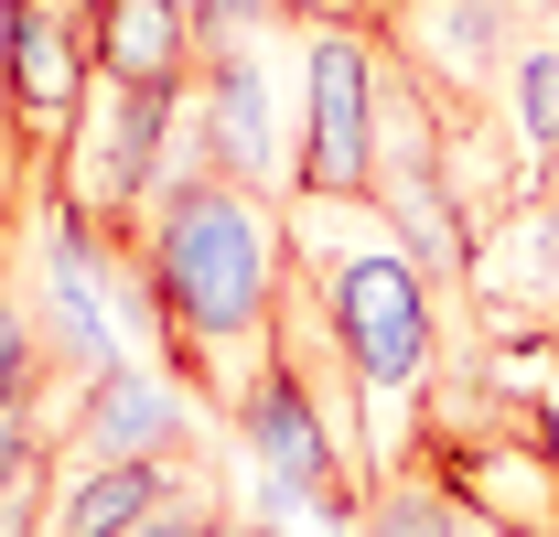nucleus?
Masks as SVG:
<instances>
[{
    "label": "nucleus",
    "instance_id": "f257e3e1",
    "mask_svg": "<svg viewBox=\"0 0 559 537\" xmlns=\"http://www.w3.org/2000/svg\"><path fill=\"white\" fill-rule=\"evenodd\" d=\"M119 248L140 259V290H151V355L226 419L237 387L259 377L280 290H290V194H259L183 151Z\"/></svg>",
    "mask_w": 559,
    "mask_h": 537
},
{
    "label": "nucleus",
    "instance_id": "f03ea898",
    "mask_svg": "<svg viewBox=\"0 0 559 537\" xmlns=\"http://www.w3.org/2000/svg\"><path fill=\"white\" fill-rule=\"evenodd\" d=\"M290 268L312 279L366 398H419L441 366V290L366 194H290Z\"/></svg>",
    "mask_w": 559,
    "mask_h": 537
},
{
    "label": "nucleus",
    "instance_id": "7ed1b4c3",
    "mask_svg": "<svg viewBox=\"0 0 559 537\" xmlns=\"http://www.w3.org/2000/svg\"><path fill=\"white\" fill-rule=\"evenodd\" d=\"M377 162V22H301L290 194H366Z\"/></svg>",
    "mask_w": 559,
    "mask_h": 537
},
{
    "label": "nucleus",
    "instance_id": "20e7f679",
    "mask_svg": "<svg viewBox=\"0 0 559 537\" xmlns=\"http://www.w3.org/2000/svg\"><path fill=\"white\" fill-rule=\"evenodd\" d=\"M55 441H66V463H215L205 452V398L173 377V366H97L86 387H66V419H55Z\"/></svg>",
    "mask_w": 559,
    "mask_h": 537
},
{
    "label": "nucleus",
    "instance_id": "39448f33",
    "mask_svg": "<svg viewBox=\"0 0 559 537\" xmlns=\"http://www.w3.org/2000/svg\"><path fill=\"white\" fill-rule=\"evenodd\" d=\"M183 151L215 162V172H237V183H259V194H290V140H280V97H270V65H259V33H205Z\"/></svg>",
    "mask_w": 559,
    "mask_h": 537
},
{
    "label": "nucleus",
    "instance_id": "423d86ee",
    "mask_svg": "<svg viewBox=\"0 0 559 537\" xmlns=\"http://www.w3.org/2000/svg\"><path fill=\"white\" fill-rule=\"evenodd\" d=\"M538 0H399L377 22V44L441 97V108H485L506 65H516V33H527Z\"/></svg>",
    "mask_w": 559,
    "mask_h": 537
},
{
    "label": "nucleus",
    "instance_id": "0eeeda50",
    "mask_svg": "<svg viewBox=\"0 0 559 537\" xmlns=\"http://www.w3.org/2000/svg\"><path fill=\"white\" fill-rule=\"evenodd\" d=\"M474 344L559 355V183H538L485 237V259H474Z\"/></svg>",
    "mask_w": 559,
    "mask_h": 537
},
{
    "label": "nucleus",
    "instance_id": "6e6552de",
    "mask_svg": "<svg viewBox=\"0 0 559 537\" xmlns=\"http://www.w3.org/2000/svg\"><path fill=\"white\" fill-rule=\"evenodd\" d=\"M366 537H506V527L430 452H399V463L366 473Z\"/></svg>",
    "mask_w": 559,
    "mask_h": 537
},
{
    "label": "nucleus",
    "instance_id": "1a4fd4ad",
    "mask_svg": "<svg viewBox=\"0 0 559 537\" xmlns=\"http://www.w3.org/2000/svg\"><path fill=\"white\" fill-rule=\"evenodd\" d=\"M194 55H205L194 0H97V75H108V86L194 75Z\"/></svg>",
    "mask_w": 559,
    "mask_h": 537
},
{
    "label": "nucleus",
    "instance_id": "9d476101",
    "mask_svg": "<svg viewBox=\"0 0 559 537\" xmlns=\"http://www.w3.org/2000/svg\"><path fill=\"white\" fill-rule=\"evenodd\" d=\"M495 108H506L516 151H527V162H538V183H549V172H559V0L527 11L516 65H506V86H495Z\"/></svg>",
    "mask_w": 559,
    "mask_h": 537
},
{
    "label": "nucleus",
    "instance_id": "9b49d317",
    "mask_svg": "<svg viewBox=\"0 0 559 537\" xmlns=\"http://www.w3.org/2000/svg\"><path fill=\"white\" fill-rule=\"evenodd\" d=\"M55 183V151L22 130V108H11V86H0V268L22 259V237H33V204Z\"/></svg>",
    "mask_w": 559,
    "mask_h": 537
},
{
    "label": "nucleus",
    "instance_id": "f8f14e48",
    "mask_svg": "<svg viewBox=\"0 0 559 537\" xmlns=\"http://www.w3.org/2000/svg\"><path fill=\"white\" fill-rule=\"evenodd\" d=\"M140 537H259V527L237 516V494H226V473H215V484H194V494H173Z\"/></svg>",
    "mask_w": 559,
    "mask_h": 537
}]
</instances>
